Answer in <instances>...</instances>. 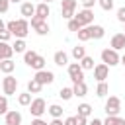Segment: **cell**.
I'll return each mask as SVG.
<instances>
[{"label": "cell", "instance_id": "1", "mask_svg": "<svg viewBox=\"0 0 125 125\" xmlns=\"http://www.w3.org/2000/svg\"><path fill=\"white\" fill-rule=\"evenodd\" d=\"M121 111V100L117 96H109V100L105 102V113L107 117H117Z\"/></svg>", "mask_w": 125, "mask_h": 125}, {"label": "cell", "instance_id": "2", "mask_svg": "<svg viewBox=\"0 0 125 125\" xmlns=\"http://www.w3.org/2000/svg\"><path fill=\"white\" fill-rule=\"evenodd\" d=\"M102 61H104V64H107V66H115V64L121 62L117 51H113V49H104V51H102Z\"/></svg>", "mask_w": 125, "mask_h": 125}, {"label": "cell", "instance_id": "3", "mask_svg": "<svg viewBox=\"0 0 125 125\" xmlns=\"http://www.w3.org/2000/svg\"><path fill=\"white\" fill-rule=\"evenodd\" d=\"M68 76H70V80H72L74 84L84 82V70H82L80 62H72V64H68Z\"/></svg>", "mask_w": 125, "mask_h": 125}, {"label": "cell", "instance_id": "4", "mask_svg": "<svg viewBox=\"0 0 125 125\" xmlns=\"http://www.w3.org/2000/svg\"><path fill=\"white\" fill-rule=\"evenodd\" d=\"M74 20L82 25V27H88V25H92V21H94V12L92 10H80L76 16H74Z\"/></svg>", "mask_w": 125, "mask_h": 125}, {"label": "cell", "instance_id": "5", "mask_svg": "<svg viewBox=\"0 0 125 125\" xmlns=\"http://www.w3.org/2000/svg\"><path fill=\"white\" fill-rule=\"evenodd\" d=\"M29 111H31L33 117H41V115L47 111V104H45V100H43V98H35V100L31 102V105H29Z\"/></svg>", "mask_w": 125, "mask_h": 125}, {"label": "cell", "instance_id": "6", "mask_svg": "<svg viewBox=\"0 0 125 125\" xmlns=\"http://www.w3.org/2000/svg\"><path fill=\"white\" fill-rule=\"evenodd\" d=\"M31 27H33L35 33H39V35H47V33H49V23H47V20H41V18H37V16L31 18Z\"/></svg>", "mask_w": 125, "mask_h": 125}, {"label": "cell", "instance_id": "7", "mask_svg": "<svg viewBox=\"0 0 125 125\" xmlns=\"http://www.w3.org/2000/svg\"><path fill=\"white\" fill-rule=\"evenodd\" d=\"M2 88H4V94H6V96L16 94V88H18V78H14L12 74H6V78L2 80Z\"/></svg>", "mask_w": 125, "mask_h": 125}, {"label": "cell", "instance_id": "8", "mask_svg": "<svg viewBox=\"0 0 125 125\" xmlns=\"http://www.w3.org/2000/svg\"><path fill=\"white\" fill-rule=\"evenodd\" d=\"M61 6H62V18L64 20H72L76 14H74V10H76V0H62L61 2Z\"/></svg>", "mask_w": 125, "mask_h": 125}, {"label": "cell", "instance_id": "9", "mask_svg": "<svg viewBox=\"0 0 125 125\" xmlns=\"http://www.w3.org/2000/svg\"><path fill=\"white\" fill-rule=\"evenodd\" d=\"M27 33H29V23H27V20H25V18H23V20H18V21H16V31H14V37L23 39Z\"/></svg>", "mask_w": 125, "mask_h": 125}, {"label": "cell", "instance_id": "10", "mask_svg": "<svg viewBox=\"0 0 125 125\" xmlns=\"http://www.w3.org/2000/svg\"><path fill=\"white\" fill-rule=\"evenodd\" d=\"M107 74H109V66L107 64H96L94 66V78L98 80V82H105V78H107Z\"/></svg>", "mask_w": 125, "mask_h": 125}, {"label": "cell", "instance_id": "11", "mask_svg": "<svg viewBox=\"0 0 125 125\" xmlns=\"http://www.w3.org/2000/svg\"><path fill=\"white\" fill-rule=\"evenodd\" d=\"M35 80H37L41 86H45V84H51V82L55 80V74H53L51 70H37V72H35Z\"/></svg>", "mask_w": 125, "mask_h": 125}, {"label": "cell", "instance_id": "12", "mask_svg": "<svg viewBox=\"0 0 125 125\" xmlns=\"http://www.w3.org/2000/svg\"><path fill=\"white\" fill-rule=\"evenodd\" d=\"M4 125H21V113L20 111H8L6 113V119H4Z\"/></svg>", "mask_w": 125, "mask_h": 125}, {"label": "cell", "instance_id": "13", "mask_svg": "<svg viewBox=\"0 0 125 125\" xmlns=\"http://www.w3.org/2000/svg\"><path fill=\"white\" fill-rule=\"evenodd\" d=\"M111 49H113V51L125 49V33H115V35L111 37Z\"/></svg>", "mask_w": 125, "mask_h": 125}, {"label": "cell", "instance_id": "14", "mask_svg": "<svg viewBox=\"0 0 125 125\" xmlns=\"http://www.w3.org/2000/svg\"><path fill=\"white\" fill-rule=\"evenodd\" d=\"M12 55H14L12 45H8L6 41H0V62L6 61V59H12Z\"/></svg>", "mask_w": 125, "mask_h": 125}, {"label": "cell", "instance_id": "15", "mask_svg": "<svg viewBox=\"0 0 125 125\" xmlns=\"http://www.w3.org/2000/svg\"><path fill=\"white\" fill-rule=\"evenodd\" d=\"M20 12H21V16H23L25 20H27V18H33V16H35V6H33L31 2H21Z\"/></svg>", "mask_w": 125, "mask_h": 125}, {"label": "cell", "instance_id": "16", "mask_svg": "<svg viewBox=\"0 0 125 125\" xmlns=\"http://www.w3.org/2000/svg\"><path fill=\"white\" fill-rule=\"evenodd\" d=\"M51 14V10H49V4H45V2H41V4H37L35 6V16L37 18H41V20H47V16Z\"/></svg>", "mask_w": 125, "mask_h": 125}, {"label": "cell", "instance_id": "17", "mask_svg": "<svg viewBox=\"0 0 125 125\" xmlns=\"http://www.w3.org/2000/svg\"><path fill=\"white\" fill-rule=\"evenodd\" d=\"M53 61H55V64H59V66H64V64L68 62V55H66L64 51H57L55 57H53Z\"/></svg>", "mask_w": 125, "mask_h": 125}, {"label": "cell", "instance_id": "18", "mask_svg": "<svg viewBox=\"0 0 125 125\" xmlns=\"http://www.w3.org/2000/svg\"><path fill=\"white\" fill-rule=\"evenodd\" d=\"M14 68H16V62H14L12 59H6V61H2V62H0V70H2V72H6V74H12V72H14Z\"/></svg>", "mask_w": 125, "mask_h": 125}, {"label": "cell", "instance_id": "19", "mask_svg": "<svg viewBox=\"0 0 125 125\" xmlns=\"http://www.w3.org/2000/svg\"><path fill=\"white\" fill-rule=\"evenodd\" d=\"M72 92H74V96L82 98V96H86V94H88V86H86L84 82H78V84H74V86H72Z\"/></svg>", "mask_w": 125, "mask_h": 125}, {"label": "cell", "instance_id": "20", "mask_svg": "<svg viewBox=\"0 0 125 125\" xmlns=\"http://www.w3.org/2000/svg\"><path fill=\"white\" fill-rule=\"evenodd\" d=\"M41 88H43V86H41L35 78H31V80L27 82V92H29V94H39V92H41Z\"/></svg>", "mask_w": 125, "mask_h": 125}, {"label": "cell", "instance_id": "21", "mask_svg": "<svg viewBox=\"0 0 125 125\" xmlns=\"http://www.w3.org/2000/svg\"><path fill=\"white\" fill-rule=\"evenodd\" d=\"M90 29H92V39H102L105 35V29L102 25H90Z\"/></svg>", "mask_w": 125, "mask_h": 125}, {"label": "cell", "instance_id": "22", "mask_svg": "<svg viewBox=\"0 0 125 125\" xmlns=\"http://www.w3.org/2000/svg\"><path fill=\"white\" fill-rule=\"evenodd\" d=\"M72 57H74L76 61H82V59L86 57V49H84L82 45H76V47H72Z\"/></svg>", "mask_w": 125, "mask_h": 125}, {"label": "cell", "instance_id": "23", "mask_svg": "<svg viewBox=\"0 0 125 125\" xmlns=\"http://www.w3.org/2000/svg\"><path fill=\"white\" fill-rule=\"evenodd\" d=\"M37 57H39V55H37L35 51H25V53H23V62H25L27 66H31V64H33V61H35Z\"/></svg>", "mask_w": 125, "mask_h": 125}, {"label": "cell", "instance_id": "24", "mask_svg": "<svg viewBox=\"0 0 125 125\" xmlns=\"http://www.w3.org/2000/svg\"><path fill=\"white\" fill-rule=\"evenodd\" d=\"M80 66H82V70H94V59L86 55V57L80 61Z\"/></svg>", "mask_w": 125, "mask_h": 125}, {"label": "cell", "instance_id": "25", "mask_svg": "<svg viewBox=\"0 0 125 125\" xmlns=\"http://www.w3.org/2000/svg\"><path fill=\"white\" fill-rule=\"evenodd\" d=\"M31 102H33V100H31V94H29V92H23V94L18 96V104H20V105H31Z\"/></svg>", "mask_w": 125, "mask_h": 125}, {"label": "cell", "instance_id": "26", "mask_svg": "<svg viewBox=\"0 0 125 125\" xmlns=\"http://www.w3.org/2000/svg\"><path fill=\"white\" fill-rule=\"evenodd\" d=\"M78 115L90 117V115H92V105H90V104H80V105H78Z\"/></svg>", "mask_w": 125, "mask_h": 125}, {"label": "cell", "instance_id": "27", "mask_svg": "<svg viewBox=\"0 0 125 125\" xmlns=\"http://www.w3.org/2000/svg\"><path fill=\"white\" fill-rule=\"evenodd\" d=\"M78 39H80V41L92 39V29H90V25H88V27H82V29L78 31Z\"/></svg>", "mask_w": 125, "mask_h": 125}, {"label": "cell", "instance_id": "28", "mask_svg": "<svg viewBox=\"0 0 125 125\" xmlns=\"http://www.w3.org/2000/svg\"><path fill=\"white\" fill-rule=\"evenodd\" d=\"M25 41L23 39H16V43L12 45V49H14V53H25Z\"/></svg>", "mask_w": 125, "mask_h": 125}, {"label": "cell", "instance_id": "29", "mask_svg": "<svg viewBox=\"0 0 125 125\" xmlns=\"http://www.w3.org/2000/svg\"><path fill=\"white\" fill-rule=\"evenodd\" d=\"M49 113L53 115V119H59V117L62 115V107H61V105H57V104H53V105L49 107Z\"/></svg>", "mask_w": 125, "mask_h": 125}, {"label": "cell", "instance_id": "30", "mask_svg": "<svg viewBox=\"0 0 125 125\" xmlns=\"http://www.w3.org/2000/svg\"><path fill=\"white\" fill-rule=\"evenodd\" d=\"M31 68H35V70H45V59L39 55L35 61H33V64H31Z\"/></svg>", "mask_w": 125, "mask_h": 125}, {"label": "cell", "instance_id": "31", "mask_svg": "<svg viewBox=\"0 0 125 125\" xmlns=\"http://www.w3.org/2000/svg\"><path fill=\"white\" fill-rule=\"evenodd\" d=\"M107 92H109L107 84H105V82H100V84H98V88H96V94H98V98H104Z\"/></svg>", "mask_w": 125, "mask_h": 125}, {"label": "cell", "instance_id": "32", "mask_svg": "<svg viewBox=\"0 0 125 125\" xmlns=\"http://www.w3.org/2000/svg\"><path fill=\"white\" fill-rule=\"evenodd\" d=\"M59 96L64 100V102H68L72 96H74V92H72V88H61V92H59Z\"/></svg>", "mask_w": 125, "mask_h": 125}, {"label": "cell", "instance_id": "33", "mask_svg": "<svg viewBox=\"0 0 125 125\" xmlns=\"http://www.w3.org/2000/svg\"><path fill=\"white\" fill-rule=\"evenodd\" d=\"M104 125H125V119H121V117H107L104 121Z\"/></svg>", "mask_w": 125, "mask_h": 125}, {"label": "cell", "instance_id": "34", "mask_svg": "<svg viewBox=\"0 0 125 125\" xmlns=\"http://www.w3.org/2000/svg\"><path fill=\"white\" fill-rule=\"evenodd\" d=\"M6 113H8V98L0 96V115H6Z\"/></svg>", "mask_w": 125, "mask_h": 125}, {"label": "cell", "instance_id": "35", "mask_svg": "<svg viewBox=\"0 0 125 125\" xmlns=\"http://www.w3.org/2000/svg\"><path fill=\"white\" fill-rule=\"evenodd\" d=\"M68 29H70V31H76V33H78V31L82 29V25H80V23H78V21H76V20L72 18V20H68Z\"/></svg>", "mask_w": 125, "mask_h": 125}, {"label": "cell", "instance_id": "36", "mask_svg": "<svg viewBox=\"0 0 125 125\" xmlns=\"http://www.w3.org/2000/svg\"><path fill=\"white\" fill-rule=\"evenodd\" d=\"M98 2H100V8L105 10V12H109L113 8V0H98Z\"/></svg>", "mask_w": 125, "mask_h": 125}, {"label": "cell", "instance_id": "37", "mask_svg": "<svg viewBox=\"0 0 125 125\" xmlns=\"http://www.w3.org/2000/svg\"><path fill=\"white\" fill-rule=\"evenodd\" d=\"M10 37H12V33H10L6 27H4V29H0V41H6V43H8V39H10Z\"/></svg>", "mask_w": 125, "mask_h": 125}, {"label": "cell", "instance_id": "38", "mask_svg": "<svg viewBox=\"0 0 125 125\" xmlns=\"http://www.w3.org/2000/svg\"><path fill=\"white\" fill-rule=\"evenodd\" d=\"M10 8V0H0V14H6Z\"/></svg>", "mask_w": 125, "mask_h": 125}, {"label": "cell", "instance_id": "39", "mask_svg": "<svg viewBox=\"0 0 125 125\" xmlns=\"http://www.w3.org/2000/svg\"><path fill=\"white\" fill-rule=\"evenodd\" d=\"M117 20H119L121 23H125V8H119V10H117Z\"/></svg>", "mask_w": 125, "mask_h": 125}, {"label": "cell", "instance_id": "40", "mask_svg": "<svg viewBox=\"0 0 125 125\" xmlns=\"http://www.w3.org/2000/svg\"><path fill=\"white\" fill-rule=\"evenodd\" d=\"M76 125H88V117H82V115H76Z\"/></svg>", "mask_w": 125, "mask_h": 125}, {"label": "cell", "instance_id": "41", "mask_svg": "<svg viewBox=\"0 0 125 125\" xmlns=\"http://www.w3.org/2000/svg\"><path fill=\"white\" fill-rule=\"evenodd\" d=\"M80 2H82V6H84L86 10H92V6H94L96 0H80Z\"/></svg>", "mask_w": 125, "mask_h": 125}, {"label": "cell", "instance_id": "42", "mask_svg": "<svg viewBox=\"0 0 125 125\" xmlns=\"http://www.w3.org/2000/svg\"><path fill=\"white\" fill-rule=\"evenodd\" d=\"M64 125H76V117L72 115V117H66L64 119Z\"/></svg>", "mask_w": 125, "mask_h": 125}, {"label": "cell", "instance_id": "43", "mask_svg": "<svg viewBox=\"0 0 125 125\" xmlns=\"http://www.w3.org/2000/svg\"><path fill=\"white\" fill-rule=\"evenodd\" d=\"M31 125H47V123H45L43 119H39V117H35V119L31 121Z\"/></svg>", "mask_w": 125, "mask_h": 125}, {"label": "cell", "instance_id": "44", "mask_svg": "<svg viewBox=\"0 0 125 125\" xmlns=\"http://www.w3.org/2000/svg\"><path fill=\"white\" fill-rule=\"evenodd\" d=\"M88 125H104V121H102V119H96V117H94V121H90Z\"/></svg>", "mask_w": 125, "mask_h": 125}, {"label": "cell", "instance_id": "45", "mask_svg": "<svg viewBox=\"0 0 125 125\" xmlns=\"http://www.w3.org/2000/svg\"><path fill=\"white\" fill-rule=\"evenodd\" d=\"M49 125H64V123H62V121H61V117H59V119H53Z\"/></svg>", "mask_w": 125, "mask_h": 125}, {"label": "cell", "instance_id": "46", "mask_svg": "<svg viewBox=\"0 0 125 125\" xmlns=\"http://www.w3.org/2000/svg\"><path fill=\"white\" fill-rule=\"evenodd\" d=\"M4 27H6V23H4L2 20H0V29H4Z\"/></svg>", "mask_w": 125, "mask_h": 125}, {"label": "cell", "instance_id": "47", "mask_svg": "<svg viewBox=\"0 0 125 125\" xmlns=\"http://www.w3.org/2000/svg\"><path fill=\"white\" fill-rule=\"evenodd\" d=\"M121 64H125V55H123V57H121Z\"/></svg>", "mask_w": 125, "mask_h": 125}, {"label": "cell", "instance_id": "48", "mask_svg": "<svg viewBox=\"0 0 125 125\" xmlns=\"http://www.w3.org/2000/svg\"><path fill=\"white\" fill-rule=\"evenodd\" d=\"M10 2H14V4H18V2H21V0H10Z\"/></svg>", "mask_w": 125, "mask_h": 125}, {"label": "cell", "instance_id": "49", "mask_svg": "<svg viewBox=\"0 0 125 125\" xmlns=\"http://www.w3.org/2000/svg\"><path fill=\"white\" fill-rule=\"evenodd\" d=\"M43 2H45V4H49V2H53V0H43Z\"/></svg>", "mask_w": 125, "mask_h": 125}]
</instances>
